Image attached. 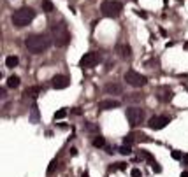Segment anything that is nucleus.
Returning a JSON list of instances; mask_svg holds the SVG:
<instances>
[{"mask_svg": "<svg viewBox=\"0 0 188 177\" xmlns=\"http://www.w3.org/2000/svg\"><path fill=\"white\" fill-rule=\"evenodd\" d=\"M25 46H26V49H28L30 53L40 54V53H44V51L49 49L51 40H49L44 33H32V35H28V37L25 39Z\"/></svg>", "mask_w": 188, "mask_h": 177, "instance_id": "obj_1", "label": "nucleus"}, {"mask_svg": "<svg viewBox=\"0 0 188 177\" xmlns=\"http://www.w3.org/2000/svg\"><path fill=\"white\" fill-rule=\"evenodd\" d=\"M33 18H35V11L32 9V7H19L14 14H12V25L16 26V28H23V26H26V25H30L32 21H33Z\"/></svg>", "mask_w": 188, "mask_h": 177, "instance_id": "obj_2", "label": "nucleus"}, {"mask_svg": "<svg viewBox=\"0 0 188 177\" xmlns=\"http://www.w3.org/2000/svg\"><path fill=\"white\" fill-rule=\"evenodd\" d=\"M51 33H53V40L58 47H65L70 42V33H69V30L63 23H53L51 25Z\"/></svg>", "mask_w": 188, "mask_h": 177, "instance_id": "obj_3", "label": "nucleus"}, {"mask_svg": "<svg viewBox=\"0 0 188 177\" xmlns=\"http://www.w3.org/2000/svg\"><path fill=\"white\" fill-rule=\"evenodd\" d=\"M100 11L106 18H118L123 11V4L120 0H106V2H102Z\"/></svg>", "mask_w": 188, "mask_h": 177, "instance_id": "obj_4", "label": "nucleus"}, {"mask_svg": "<svg viewBox=\"0 0 188 177\" xmlns=\"http://www.w3.org/2000/svg\"><path fill=\"white\" fill-rule=\"evenodd\" d=\"M123 79H125L127 84H130L132 88H143V86L148 83L146 75H143V74H139V72H136V70H127L125 75H123Z\"/></svg>", "mask_w": 188, "mask_h": 177, "instance_id": "obj_5", "label": "nucleus"}, {"mask_svg": "<svg viewBox=\"0 0 188 177\" xmlns=\"http://www.w3.org/2000/svg\"><path fill=\"white\" fill-rule=\"evenodd\" d=\"M127 121L132 128H136L137 125H141L144 121V111L141 107H130L127 109Z\"/></svg>", "mask_w": 188, "mask_h": 177, "instance_id": "obj_6", "label": "nucleus"}, {"mask_svg": "<svg viewBox=\"0 0 188 177\" xmlns=\"http://www.w3.org/2000/svg\"><path fill=\"white\" fill-rule=\"evenodd\" d=\"M99 61H100V54L97 51H90V53H84V56L79 60V67L81 68H93Z\"/></svg>", "mask_w": 188, "mask_h": 177, "instance_id": "obj_7", "label": "nucleus"}, {"mask_svg": "<svg viewBox=\"0 0 188 177\" xmlns=\"http://www.w3.org/2000/svg\"><path fill=\"white\" fill-rule=\"evenodd\" d=\"M169 123H171V118H167V116H153L148 121V128H151V130H162Z\"/></svg>", "mask_w": 188, "mask_h": 177, "instance_id": "obj_8", "label": "nucleus"}, {"mask_svg": "<svg viewBox=\"0 0 188 177\" xmlns=\"http://www.w3.org/2000/svg\"><path fill=\"white\" fill-rule=\"evenodd\" d=\"M136 142H151V139H148L144 133H139V132H132V133H128L127 137H123V144L132 146V144H136Z\"/></svg>", "mask_w": 188, "mask_h": 177, "instance_id": "obj_9", "label": "nucleus"}, {"mask_svg": "<svg viewBox=\"0 0 188 177\" xmlns=\"http://www.w3.org/2000/svg\"><path fill=\"white\" fill-rule=\"evenodd\" d=\"M114 51H116V54H118L121 60H128V58L132 56V47H130L127 42H118L116 47H114Z\"/></svg>", "mask_w": 188, "mask_h": 177, "instance_id": "obj_10", "label": "nucleus"}, {"mask_svg": "<svg viewBox=\"0 0 188 177\" xmlns=\"http://www.w3.org/2000/svg\"><path fill=\"white\" fill-rule=\"evenodd\" d=\"M69 84H70V79L67 75H55L51 79V86L55 90H65V88H69Z\"/></svg>", "mask_w": 188, "mask_h": 177, "instance_id": "obj_11", "label": "nucleus"}, {"mask_svg": "<svg viewBox=\"0 0 188 177\" xmlns=\"http://www.w3.org/2000/svg\"><path fill=\"white\" fill-rule=\"evenodd\" d=\"M120 105H121V104H120L118 100L107 98V100H102V102H99L97 109H99V111H111V109H116V107H120Z\"/></svg>", "mask_w": 188, "mask_h": 177, "instance_id": "obj_12", "label": "nucleus"}, {"mask_svg": "<svg viewBox=\"0 0 188 177\" xmlns=\"http://www.w3.org/2000/svg\"><path fill=\"white\" fill-rule=\"evenodd\" d=\"M104 91H106L107 95H121V93H123V86H121L120 83H107V84L104 86Z\"/></svg>", "mask_w": 188, "mask_h": 177, "instance_id": "obj_13", "label": "nucleus"}, {"mask_svg": "<svg viewBox=\"0 0 188 177\" xmlns=\"http://www.w3.org/2000/svg\"><path fill=\"white\" fill-rule=\"evenodd\" d=\"M172 97H174V91L169 90V88H162V90L158 91V100H160V102H171Z\"/></svg>", "mask_w": 188, "mask_h": 177, "instance_id": "obj_14", "label": "nucleus"}, {"mask_svg": "<svg viewBox=\"0 0 188 177\" xmlns=\"http://www.w3.org/2000/svg\"><path fill=\"white\" fill-rule=\"evenodd\" d=\"M42 90H44V88H40V86H32V88H28V90L25 91V95H26V97H32V98H35L39 93H42Z\"/></svg>", "mask_w": 188, "mask_h": 177, "instance_id": "obj_15", "label": "nucleus"}, {"mask_svg": "<svg viewBox=\"0 0 188 177\" xmlns=\"http://www.w3.org/2000/svg\"><path fill=\"white\" fill-rule=\"evenodd\" d=\"M18 63H19L18 56H7L5 58V67L7 68H14V67H18Z\"/></svg>", "mask_w": 188, "mask_h": 177, "instance_id": "obj_16", "label": "nucleus"}, {"mask_svg": "<svg viewBox=\"0 0 188 177\" xmlns=\"http://www.w3.org/2000/svg\"><path fill=\"white\" fill-rule=\"evenodd\" d=\"M139 158L146 160L148 163H155V158H153V154H151L150 151H146V149H141V153H139Z\"/></svg>", "mask_w": 188, "mask_h": 177, "instance_id": "obj_17", "label": "nucleus"}, {"mask_svg": "<svg viewBox=\"0 0 188 177\" xmlns=\"http://www.w3.org/2000/svg\"><path fill=\"white\" fill-rule=\"evenodd\" d=\"M40 7H42V11H44V12H48V14L55 11V5H53V2H49V0H42Z\"/></svg>", "mask_w": 188, "mask_h": 177, "instance_id": "obj_18", "label": "nucleus"}, {"mask_svg": "<svg viewBox=\"0 0 188 177\" xmlns=\"http://www.w3.org/2000/svg\"><path fill=\"white\" fill-rule=\"evenodd\" d=\"M7 86H9V88H18V86H19V77H18V75H11V77L7 79Z\"/></svg>", "mask_w": 188, "mask_h": 177, "instance_id": "obj_19", "label": "nucleus"}, {"mask_svg": "<svg viewBox=\"0 0 188 177\" xmlns=\"http://www.w3.org/2000/svg\"><path fill=\"white\" fill-rule=\"evenodd\" d=\"M95 147H106V139L104 137H100V135H97L95 139H93V142H92Z\"/></svg>", "mask_w": 188, "mask_h": 177, "instance_id": "obj_20", "label": "nucleus"}, {"mask_svg": "<svg viewBox=\"0 0 188 177\" xmlns=\"http://www.w3.org/2000/svg\"><path fill=\"white\" fill-rule=\"evenodd\" d=\"M56 167H58V161H56V158L55 160H51V163H49V167H48V176H53L55 174V170H56Z\"/></svg>", "mask_w": 188, "mask_h": 177, "instance_id": "obj_21", "label": "nucleus"}, {"mask_svg": "<svg viewBox=\"0 0 188 177\" xmlns=\"http://www.w3.org/2000/svg\"><path fill=\"white\" fill-rule=\"evenodd\" d=\"M125 169H127V163L120 161V163H114V165H111V167H109V172H114V170H125Z\"/></svg>", "mask_w": 188, "mask_h": 177, "instance_id": "obj_22", "label": "nucleus"}, {"mask_svg": "<svg viewBox=\"0 0 188 177\" xmlns=\"http://www.w3.org/2000/svg\"><path fill=\"white\" fill-rule=\"evenodd\" d=\"M39 121V109H37V104L32 105V123H37Z\"/></svg>", "mask_w": 188, "mask_h": 177, "instance_id": "obj_23", "label": "nucleus"}, {"mask_svg": "<svg viewBox=\"0 0 188 177\" xmlns=\"http://www.w3.org/2000/svg\"><path fill=\"white\" fill-rule=\"evenodd\" d=\"M143 98H144V95H141V93H132L130 97H127L128 102H137V100H143Z\"/></svg>", "mask_w": 188, "mask_h": 177, "instance_id": "obj_24", "label": "nucleus"}, {"mask_svg": "<svg viewBox=\"0 0 188 177\" xmlns=\"http://www.w3.org/2000/svg\"><path fill=\"white\" fill-rule=\"evenodd\" d=\"M65 116H67V111H65V109H60V111H56V112L53 114V118H55V121H56V119H63Z\"/></svg>", "mask_w": 188, "mask_h": 177, "instance_id": "obj_25", "label": "nucleus"}, {"mask_svg": "<svg viewBox=\"0 0 188 177\" xmlns=\"http://www.w3.org/2000/svg\"><path fill=\"white\" fill-rule=\"evenodd\" d=\"M118 151H120L121 154H125V156H127V154H130V153H132V146H128V144H123V146H121Z\"/></svg>", "mask_w": 188, "mask_h": 177, "instance_id": "obj_26", "label": "nucleus"}, {"mask_svg": "<svg viewBox=\"0 0 188 177\" xmlns=\"http://www.w3.org/2000/svg\"><path fill=\"white\" fill-rule=\"evenodd\" d=\"M130 176L132 177H141L143 176V172H141L139 169H132V170H130Z\"/></svg>", "mask_w": 188, "mask_h": 177, "instance_id": "obj_27", "label": "nucleus"}, {"mask_svg": "<svg viewBox=\"0 0 188 177\" xmlns=\"http://www.w3.org/2000/svg\"><path fill=\"white\" fill-rule=\"evenodd\" d=\"M171 156H172L174 160H183V154H181L179 151H172V153H171Z\"/></svg>", "mask_w": 188, "mask_h": 177, "instance_id": "obj_28", "label": "nucleus"}, {"mask_svg": "<svg viewBox=\"0 0 188 177\" xmlns=\"http://www.w3.org/2000/svg\"><path fill=\"white\" fill-rule=\"evenodd\" d=\"M151 169H153V172H155V174H160V172H162V169H160V165H158L157 161H155V163H151Z\"/></svg>", "mask_w": 188, "mask_h": 177, "instance_id": "obj_29", "label": "nucleus"}, {"mask_svg": "<svg viewBox=\"0 0 188 177\" xmlns=\"http://www.w3.org/2000/svg\"><path fill=\"white\" fill-rule=\"evenodd\" d=\"M136 14H137L139 18H143V19H146V18H148V12H144V11H141V9H137V11H136Z\"/></svg>", "mask_w": 188, "mask_h": 177, "instance_id": "obj_30", "label": "nucleus"}, {"mask_svg": "<svg viewBox=\"0 0 188 177\" xmlns=\"http://www.w3.org/2000/svg\"><path fill=\"white\" fill-rule=\"evenodd\" d=\"M72 114H76V116H81V109H79V107H74V109H72Z\"/></svg>", "mask_w": 188, "mask_h": 177, "instance_id": "obj_31", "label": "nucleus"}, {"mask_svg": "<svg viewBox=\"0 0 188 177\" xmlns=\"http://www.w3.org/2000/svg\"><path fill=\"white\" fill-rule=\"evenodd\" d=\"M88 130H90V132H95V130H97V126H95V125H88Z\"/></svg>", "mask_w": 188, "mask_h": 177, "instance_id": "obj_32", "label": "nucleus"}, {"mask_svg": "<svg viewBox=\"0 0 188 177\" xmlns=\"http://www.w3.org/2000/svg\"><path fill=\"white\" fill-rule=\"evenodd\" d=\"M70 154L76 156V154H77V149H76V147H70Z\"/></svg>", "mask_w": 188, "mask_h": 177, "instance_id": "obj_33", "label": "nucleus"}, {"mask_svg": "<svg viewBox=\"0 0 188 177\" xmlns=\"http://www.w3.org/2000/svg\"><path fill=\"white\" fill-rule=\"evenodd\" d=\"M183 163L188 165V154H183Z\"/></svg>", "mask_w": 188, "mask_h": 177, "instance_id": "obj_34", "label": "nucleus"}, {"mask_svg": "<svg viewBox=\"0 0 188 177\" xmlns=\"http://www.w3.org/2000/svg\"><path fill=\"white\" fill-rule=\"evenodd\" d=\"M81 177H90V172H88V170H84V172H83V176Z\"/></svg>", "mask_w": 188, "mask_h": 177, "instance_id": "obj_35", "label": "nucleus"}, {"mask_svg": "<svg viewBox=\"0 0 188 177\" xmlns=\"http://www.w3.org/2000/svg\"><path fill=\"white\" fill-rule=\"evenodd\" d=\"M181 177H188V172H181Z\"/></svg>", "mask_w": 188, "mask_h": 177, "instance_id": "obj_36", "label": "nucleus"}, {"mask_svg": "<svg viewBox=\"0 0 188 177\" xmlns=\"http://www.w3.org/2000/svg\"><path fill=\"white\" fill-rule=\"evenodd\" d=\"M178 2H183V0H178Z\"/></svg>", "mask_w": 188, "mask_h": 177, "instance_id": "obj_37", "label": "nucleus"}, {"mask_svg": "<svg viewBox=\"0 0 188 177\" xmlns=\"http://www.w3.org/2000/svg\"><path fill=\"white\" fill-rule=\"evenodd\" d=\"M187 90H188V86H187Z\"/></svg>", "mask_w": 188, "mask_h": 177, "instance_id": "obj_38", "label": "nucleus"}, {"mask_svg": "<svg viewBox=\"0 0 188 177\" xmlns=\"http://www.w3.org/2000/svg\"><path fill=\"white\" fill-rule=\"evenodd\" d=\"M134 2H136V0H134Z\"/></svg>", "mask_w": 188, "mask_h": 177, "instance_id": "obj_39", "label": "nucleus"}]
</instances>
